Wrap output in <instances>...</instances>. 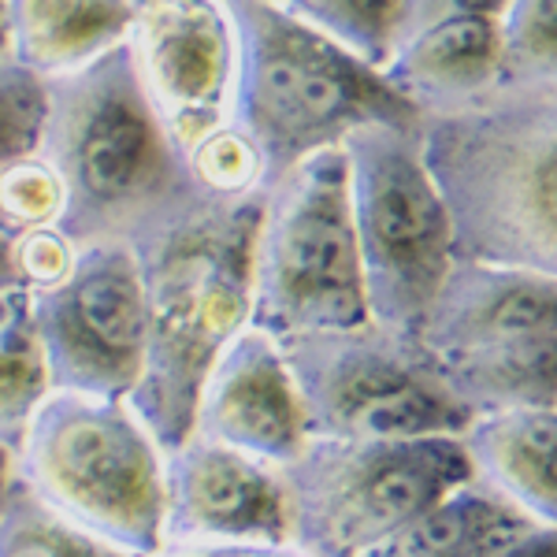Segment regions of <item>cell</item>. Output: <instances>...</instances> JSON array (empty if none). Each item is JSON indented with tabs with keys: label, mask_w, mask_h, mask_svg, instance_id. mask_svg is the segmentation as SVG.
<instances>
[{
	"label": "cell",
	"mask_w": 557,
	"mask_h": 557,
	"mask_svg": "<svg viewBox=\"0 0 557 557\" xmlns=\"http://www.w3.org/2000/svg\"><path fill=\"white\" fill-rule=\"evenodd\" d=\"M49 509L138 557L164 550V450L127 398L52 391L15 454Z\"/></svg>",
	"instance_id": "5"
},
{
	"label": "cell",
	"mask_w": 557,
	"mask_h": 557,
	"mask_svg": "<svg viewBox=\"0 0 557 557\" xmlns=\"http://www.w3.org/2000/svg\"><path fill=\"white\" fill-rule=\"evenodd\" d=\"M78 257V246L71 242L60 227L30 231V235L12 242V264H15V283H20L23 298L45 294L60 283L71 264Z\"/></svg>",
	"instance_id": "27"
},
{
	"label": "cell",
	"mask_w": 557,
	"mask_h": 557,
	"mask_svg": "<svg viewBox=\"0 0 557 557\" xmlns=\"http://www.w3.org/2000/svg\"><path fill=\"white\" fill-rule=\"evenodd\" d=\"M278 475L290 509V546L305 557H368L469 483L472 469L457 435L401 443L309 438Z\"/></svg>",
	"instance_id": "8"
},
{
	"label": "cell",
	"mask_w": 557,
	"mask_h": 557,
	"mask_svg": "<svg viewBox=\"0 0 557 557\" xmlns=\"http://www.w3.org/2000/svg\"><path fill=\"white\" fill-rule=\"evenodd\" d=\"M0 557H138L86 528L71 524L57 509H49L26 483L15 475L12 494L0 513Z\"/></svg>",
	"instance_id": "22"
},
{
	"label": "cell",
	"mask_w": 557,
	"mask_h": 557,
	"mask_svg": "<svg viewBox=\"0 0 557 557\" xmlns=\"http://www.w3.org/2000/svg\"><path fill=\"white\" fill-rule=\"evenodd\" d=\"M372 323L343 146L320 149L264 194L253 257V320L275 343Z\"/></svg>",
	"instance_id": "6"
},
{
	"label": "cell",
	"mask_w": 557,
	"mask_h": 557,
	"mask_svg": "<svg viewBox=\"0 0 557 557\" xmlns=\"http://www.w3.org/2000/svg\"><path fill=\"white\" fill-rule=\"evenodd\" d=\"M278 346L298 383L309 438L401 443L461 435L472 420L420 338L364 323Z\"/></svg>",
	"instance_id": "9"
},
{
	"label": "cell",
	"mask_w": 557,
	"mask_h": 557,
	"mask_svg": "<svg viewBox=\"0 0 557 557\" xmlns=\"http://www.w3.org/2000/svg\"><path fill=\"white\" fill-rule=\"evenodd\" d=\"M502 8H506V0H409L401 34L417 30V26H428V23H438V20H461V15H487V20H498Z\"/></svg>",
	"instance_id": "28"
},
{
	"label": "cell",
	"mask_w": 557,
	"mask_h": 557,
	"mask_svg": "<svg viewBox=\"0 0 557 557\" xmlns=\"http://www.w3.org/2000/svg\"><path fill=\"white\" fill-rule=\"evenodd\" d=\"M64 212V178L57 175V168L41 152L0 168V231L12 242L30 235V231L60 227Z\"/></svg>",
	"instance_id": "24"
},
{
	"label": "cell",
	"mask_w": 557,
	"mask_h": 557,
	"mask_svg": "<svg viewBox=\"0 0 557 557\" xmlns=\"http://www.w3.org/2000/svg\"><path fill=\"white\" fill-rule=\"evenodd\" d=\"M41 157L64 178L60 231L75 246L131 242L194 186L183 152L138 83L127 45L75 75L52 78Z\"/></svg>",
	"instance_id": "3"
},
{
	"label": "cell",
	"mask_w": 557,
	"mask_h": 557,
	"mask_svg": "<svg viewBox=\"0 0 557 557\" xmlns=\"http://www.w3.org/2000/svg\"><path fill=\"white\" fill-rule=\"evenodd\" d=\"M491 557H557V528H532L528 535H520L517 543L502 546Z\"/></svg>",
	"instance_id": "30"
},
{
	"label": "cell",
	"mask_w": 557,
	"mask_h": 557,
	"mask_svg": "<svg viewBox=\"0 0 557 557\" xmlns=\"http://www.w3.org/2000/svg\"><path fill=\"white\" fill-rule=\"evenodd\" d=\"M26 301L52 391L131 398L149 346L146 283L131 242L104 238L78 246L71 272Z\"/></svg>",
	"instance_id": "10"
},
{
	"label": "cell",
	"mask_w": 557,
	"mask_h": 557,
	"mask_svg": "<svg viewBox=\"0 0 557 557\" xmlns=\"http://www.w3.org/2000/svg\"><path fill=\"white\" fill-rule=\"evenodd\" d=\"M557 335V275L457 257L420 331L435 357Z\"/></svg>",
	"instance_id": "14"
},
{
	"label": "cell",
	"mask_w": 557,
	"mask_h": 557,
	"mask_svg": "<svg viewBox=\"0 0 557 557\" xmlns=\"http://www.w3.org/2000/svg\"><path fill=\"white\" fill-rule=\"evenodd\" d=\"M157 557H305L290 543H172Z\"/></svg>",
	"instance_id": "29"
},
{
	"label": "cell",
	"mask_w": 557,
	"mask_h": 557,
	"mask_svg": "<svg viewBox=\"0 0 557 557\" xmlns=\"http://www.w3.org/2000/svg\"><path fill=\"white\" fill-rule=\"evenodd\" d=\"M383 78L420 108V115H443L483 101L502 86L498 20L461 15L406 30L394 45Z\"/></svg>",
	"instance_id": "15"
},
{
	"label": "cell",
	"mask_w": 557,
	"mask_h": 557,
	"mask_svg": "<svg viewBox=\"0 0 557 557\" xmlns=\"http://www.w3.org/2000/svg\"><path fill=\"white\" fill-rule=\"evenodd\" d=\"M52 394L49 364L30 317V301L15 298L12 312L0 320V450L20 454L34 412Z\"/></svg>",
	"instance_id": "20"
},
{
	"label": "cell",
	"mask_w": 557,
	"mask_h": 557,
	"mask_svg": "<svg viewBox=\"0 0 557 557\" xmlns=\"http://www.w3.org/2000/svg\"><path fill=\"white\" fill-rule=\"evenodd\" d=\"M131 0H8V57L45 83L127 45Z\"/></svg>",
	"instance_id": "17"
},
{
	"label": "cell",
	"mask_w": 557,
	"mask_h": 557,
	"mask_svg": "<svg viewBox=\"0 0 557 557\" xmlns=\"http://www.w3.org/2000/svg\"><path fill=\"white\" fill-rule=\"evenodd\" d=\"M343 152L368 317L394 335L420 338L457 264L454 215L424 160L420 131L372 123L349 134Z\"/></svg>",
	"instance_id": "7"
},
{
	"label": "cell",
	"mask_w": 557,
	"mask_h": 557,
	"mask_svg": "<svg viewBox=\"0 0 557 557\" xmlns=\"http://www.w3.org/2000/svg\"><path fill=\"white\" fill-rule=\"evenodd\" d=\"M12 483H15V454L0 450V513H4V502L12 494Z\"/></svg>",
	"instance_id": "32"
},
{
	"label": "cell",
	"mask_w": 557,
	"mask_h": 557,
	"mask_svg": "<svg viewBox=\"0 0 557 557\" xmlns=\"http://www.w3.org/2000/svg\"><path fill=\"white\" fill-rule=\"evenodd\" d=\"M420 146L454 215L457 257L557 275V83L498 86L428 115Z\"/></svg>",
	"instance_id": "2"
},
{
	"label": "cell",
	"mask_w": 557,
	"mask_h": 557,
	"mask_svg": "<svg viewBox=\"0 0 557 557\" xmlns=\"http://www.w3.org/2000/svg\"><path fill=\"white\" fill-rule=\"evenodd\" d=\"M0 294L4 298H15L20 294V283H15V264H12V238L0 231Z\"/></svg>",
	"instance_id": "31"
},
{
	"label": "cell",
	"mask_w": 557,
	"mask_h": 557,
	"mask_svg": "<svg viewBox=\"0 0 557 557\" xmlns=\"http://www.w3.org/2000/svg\"><path fill=\"white\" fill-rule=\"evenodd\" d=\"M127 52L175 149L231 123L238 41L223 0H131Z\"/></svg>",
	"instance_id": "11"
},
{
	"label": "cell",
	"mask_w": 557,
	"mask_h": 557,
	"mask_svg": "<svg viewBox=\"0 0 557 557\" xmlns=\"http://www.w3.org/2000/svg\"><path fill=\"white\" fill-rule=\"evenodd\" d=\"M264 194L212 197L190 186L131 238L146 283L149 346L127 401L164 454L194 435L212 364L253 320Z\"/></svg>",
	"instance_id": "1"
},
{
	"label": "cell",
	"mask_w": 557,
	"mask_h": 557,
	"mask_svg": "<svg viewBox=\"0 0 557 557\" xmlns=\"http://www.w3.org/2000/svg\"><path fill=\"white\" fill-rule=\"evenodd\" d=\"M498 34L502 86L557 83V0H506Z\"/></svg>",
	"instance_id": "23"
},
{
	"label": "cell",
	"mask_w": 557,
	"mask_h": 557,
	"mask_svg": "<svg viewBox=\"0 0 557 557\" xmlns=\"http://www.w3.org/2000/svg\"><path fill=\"white\" fill-rule=\"evenodd\" d=\"M0 57H8V0H0Z\"/></svg>",
	"instance_id": "33"
},
{
	"label": "cell",
	"mask_w": 557,
	"mask_h": 557,
	"mask_svg": "<svg viewBox=\"0 0 557 557\" xmlns=\"http://www.w3.org/2000/svg\"><path fill=\"white\" fill-rule=\"evenodd\" d=\"M275 4L361 64L383 71L401 38L409 0H275Z\"/></svg>",
	"instance_id": "21"
},
{
	"label": "cell",
	"mask_w": 557,
	"mask_h": 557,
	"mask_svg": "<svg viewBox=\"0 0 557 557\" xmlns=\"http://www.w3.org/2000/svg\"><path fill=\"white\" fill-rule=\"evenodd\" d=\"M49 123V83L0 57V168L41 152Z\"/></svg>",
	"instance_id": "26"
},
{
	"label": "cell",
	"mask_w": 557,
	"mask_h": 557,
	"mask_svg": "<svg viewBox=\"0 0 557 557\" xmlns=\"http://www.w3.org/2000/svg\"><path fill=\"white\" fill-rule=\"evenodd\" d=\"M469 417L506 409H557V335L435 357Z\"/></svg>",
	"instance_id": "18"
},
{
	"label": "cell",
	"mask_w": 557,
	"mask_h": 557,
	"mask_svg": "<svg viewBox=\"0 0 557 557\" xmlns=\"http://www.w3.org/2000/svg\"><path fill=\"white\" fill-rule=\"evenodd\" d=\"M15 298H20V294H15ZM15 298H4V294H0V320L8 317V312H12V305H15Z\"/></svg>",
	"instance_id": "34"
},
{
	"label": "cell",
	"mask_w": 557,
	"mask_h": 557,
	"mask_svg": "<svg viewBox=\"0 0 557 557\" xmlns=\"http://www.w3.org/2000/svg\"><path fill=\"white\" fill-rule=\"evenodd\" d=\"M235 23L238 67L231 123L264 157L268 186L305 157L343 146L354 131H420L424 115L383 71L320 38L275 0H223Z\"/></svg>",
	"instance_id": "4"
},
{
	"label": "cell",
	"mask_w": 557,
	"mask_h": 557,
	"mask_svg": "<svg viewBox=\"0 0 557 557\" xmlns=\"http://www.w3.org/2000/svg\"><path fill=\"white\" fill-rule=\"evenodd\" d=\"M457 438L475 483L535 528H557V409L472 417Z\"/></svg>",
	"instance_id": "16"
},
{
	"label": "cell",
	"mask_w": 557,
	"mask_h": 557,
	"mask_svg": "<svg viewBox=\"0 0 557 557\" xmlns=\"http://www.w3.org/2000/svg\"><path fill=\"white\" fill-rule=\"evenodd\" d=\"M197 190L212 197H253L268 190V168L253 141L235 123H223L183 157Z\"/></svg>",
	"instance_id": "25"
},
{
	"label": "cell",
	"mask_w": 557,
	"mask_h": 557,
	"mask_svg": "<svg viewBox=\"0 0 557 557\" xmlns=\"http://www.w3.org/2000/svg\"><path fill=\"white\" fill-rule=\"evenodd\" d=\"M194 435L272 469L290 465L309 446L298 383L272 335L246 327L223 349L197 398Z\"/></svg>",
	"instance_id": "13"
},
{
	"label": "cell",
	"mask_w": 557,
	"mask_h": 557,
	"mask_svg": "<svg viewBox=\"0 0 557 557\" xmlns=\"http://www.w3.org/2000/svg\"><path fill=\"white\" fill-rule=\"evenodd\" d=\"M290 543L278 469L190 435L164 454V546Z\"/></svg>",
	"instance_id": "12"
},
{
	"label": "cell",
	"mask_w": 557,
	"mask_h": 557,
	"mask_svg": "<svg viewBox=\"0 0 557 557\" xmlns=\"http://www.w3.org/2000/svg\"><path fill=\"white\" fill-rule=\"evenodd\" d=\"M532 528V520L494 498L483 483L469 480L368 557H491Z\"/></svg>",
	"instance_id": "19"
}]
</instances>
